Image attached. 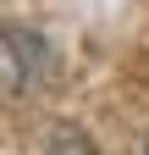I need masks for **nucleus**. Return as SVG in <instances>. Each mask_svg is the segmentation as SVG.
<instances>
[{
    "instance_id": "1",
    "label": "nucleus",
    "mask_w": 149,
    "mask_h": 155,
    "mask_svg": "<svg viewBox=\"0 0 149 155\" xmlns=\"http://www.w3.org/2000/svg\"><path fill=\"white\" fill-rule=\"evenodd\" d=\"M0 55H6V78H11L22 94L44 89L50 72H55V55H50V45H44L33 28H6V33H0Z\"/></svg>"
},
{
    "instance_id": "2",
    "label": "nucleus",
    "mask_w": 149,
    "mask_h": 155,
    "mask_svg": "<svg viewBox=\"0 0 149 155\" xmlns=\"http://www.w3.org/2000/svg\"><path fill=\"white\" fill-rule=\"evenodd\" d=\"M44 155H100V150L88 144V133H83V127H72V122H55V133H50Z\"/></svg>"
},
{
    "instance_id": "3",
    "label": "nucleus",
    "mask_w": 149,
    "mask_h": 155,
    "mask_svg": "<svg viewBox=\"0 0 149 155\" xmlns=\"http://www.w3.org/2000/svg\"><path fill=\"white\" fill-rule=\"evenodd\" d=\"M144 155H149V139H144Z\"/></svg>"
}]
</instances>
